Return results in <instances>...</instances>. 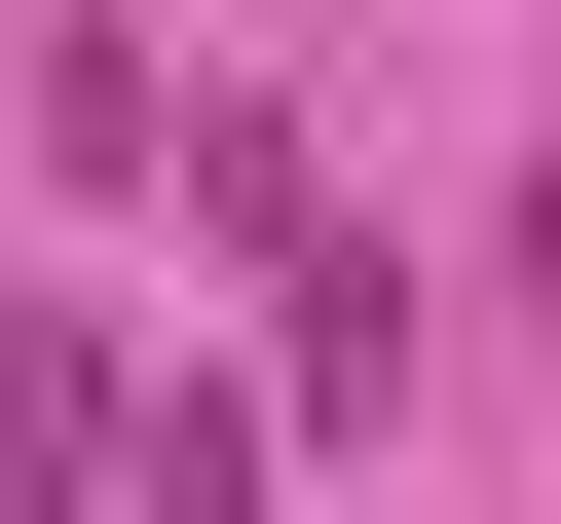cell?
Returning a JSON list of instances; mask_svg holds the SVG:
<instances>
[]
</instances>
